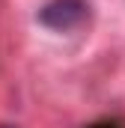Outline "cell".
I'll return each mask as SVG.
<instances>
[{
	"instance_id": "cell-1",
	"label": "cell",
	"mask_w": 125,
	"mask_h": 128,
	"mask_svg": "<svg viewBox=\"0 0 125 128\" xmlns=\"http://www.w3.org/2000/svg\"><path fill=\"white\" fill-rule=\"evenodd\" d=\"M86 9L90 6L84 0H51L39 12V21L45 27H54V30H72L86 18Z\"/></svg>"
},
{
	"instance_id": "cell-2",
	"label": "cell",
	"mask_w": 125,
	"mask_h": 128,
	"mask_svg": "<svg viewBox=\"0 0 125 128\" xmlns=\"http://www.w3.org/2000/svg\"><path fill=\"white\" fill-rule=\"evenodd\" d=\"M0 128H12V125H0Z\"/></svg>"
}]
</instances>
